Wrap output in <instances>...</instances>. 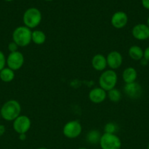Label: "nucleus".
I'll use <instances>...</instances> for the list:
<instances>
[{
  "label": "nucleus",
  "mask_w": 149,
  "mask_h": 149,
  "mask_svg": "<svg viewBox=\"0 0 149 149\" xmlns=\"http://www.w3.org/2000/svg\"><path fill=\"white\" fill-rule=\"evenodd\" d=\"M21 106L15 100H10L4 103L0 110L1 116L6 121H14L20 115Z\"/></svg>",
  "instance_id": "f257e3e1"
},
{
  "label": "nucleus",
  "mask_w": 149,
  "mask_h": 149,
  "mask_svg": "<svg viewBox=\"0 0 149 149\" xmlns=\"http://www.w3.org/2000/svg\"><path fill=\"white\" fill-rule=\"evenodd\" d=\"M32 31L26 26H18L16 28L13 33V40L18 47L28 46L32 42Z\"/></svg>",
  "instance_id": "f03ea898"
},
{
  "label": "nucleus",
  "mask_w": 149,
  "mask_h": 149,
  "mask_svg": "<svg viewBox=\"0 0 149 149\" xmlns=\"http://www.w3.org/2000/svg\"><path fill=\"white\" fill-rule=\"evenodd\" d=\"M42 20V13L36 7H30L24 12L23 21L25 26L29 29H34L39 26Z\"/></svg>",
  "instance_id": "7ed1b4c3"
},
{
  "label": "nucleus",
  "mask_w": 149,
  "mask_h": 149,
  "mask_svg": "<svg viewBox=\"0 0 149 149\" xmlns=\"http://www.w3.org/2000/svg\"><path fill=\"white\" fill-rule=\"evenodd\" d=\"M118 81V76L114 70H106L99 77V87L106 92L115 88Z\"/></svg>",
  "instance_id": "20e7f679"
},
{
  "label": "nucleus",
  "mask_w": 149,
  "mask_h": 149,
  "mask_svg": "<svg viewBox=\"0 0 149 149\" xmlns=\"http://www.w3.org/2000/svg\"><path fill=\"white\" fill-rule=\"evenodd\" d=\"M102 149H120L121 148V141L115 134L104 133L99 141Z\"/></svg>",
  "instance_id": "39448f33"
},
{
  "label": "nucleus",
  "mask_w": 149,
  "mask_h": 149,
  "mask_svg": "<svg viewBox=\"0 0 149 149\" xmlns=\"http://www.w3.org/2000/svg\"><path fill=\"white\" fill-rule=\"evenodd\" d=\"M82 132V125L77 120L70 121L63 127V134L69 139L77 138Z\"/></svg>",
  "instance_id": "423d86ee"
},
{
  "label": "nucleus",
  "mask_w": 149,
  "mask_h": 149,
  "mask_svg": "<svg viewBox=\"0 0 149 149\" xmlns=\"http://www.w3.org/2000/svg\"><path fill=\"white\" fill-rule=\"evenodd\" d=\"M6 63L9 68L13 71H18L23 66L24 63V56L19 51L10 52L6 60Z\"/></svg>",
  "instance_id": "0eeeda50"
},
{
  "label": "nucleus",
  "mask_w": 149,
  "mask_h": 149,
  "mask_svg": "<svg viewBox=\"0 0 149 149\" xmlns=\"http://www.w3.org/2000/svg\"><path fill=\"white\" fill-rule=\"evenodd\" d=\"M32 125L30 119L26 115H20L13 121V127L17 133L26 134L29 130Z\"/></svg>",
  "instance_id": "6e6552de"
},
{
  "label": "nucleus",
  "mask_w": 149,
  "mask_h": 149,
  "mask_svg": "<svg viewBox=\"0 0 149 149\" xmlns=\"http://www.w3.org/2000/svg\"><path fill=\"white\" fill-rule=\"evenodd\" d=\"M131 34L134 39L140 41H144L149 38V28L144 23L135 25L131 30Z\"/></svg>",
  "instance_id": "1a4fd4ad"
},
{
  "label": "nucleus",
  "mask_w": 149,
  "mask_h": 149,
  "mask_svg": "<svg viewBox=\"0 0 149 149\" xmlns=\"http://www.w3.org/2000/svg\"><path fill=\"white\" fill-rule=\"evenodd\" d=\"M124 92L129 98L137 99L141 96L143 88L140 84L134 81L129 84H126L124 87Z\"/></svg>",
  "instance_id": "9d476101"
},
{
  "label": "nucleus",
  "mask_w": 149,
  "mask_h": 149,
  "mask_svg": "<svg viewBox=\"0 0 149 149\" xmlns=\"http://www.w3.org/2000/svg\"><path fill=\"white\" fill-rule=\"evenodd\" d=\"M128 23V16L123 11L115 12L111 17V24L115 29H121L127 26Z\"/></svg>",
  "instance_id": "9b49d317"
},
{
  "label": "nucleus",
  "mask_w": 149,
  "mask_h": 149,
  "mask_svg": "<svg viewBox=\"0 0 149 149\" xmlns=\"http://www.w3.org/2000/svg\"><path fill=\"white\" fill-rule=\"evenodd\" d=\"M107 64L111 70H115L120 68L122 65V55L118 51H112L106 57Z\"/></svg>",
  "instance_id": "f8f14e48"
},
{
  "label": "nucleus",
  "mask_w": 149,
  "mask_h": 149,
  "mask_svg": "<svg viewBox=\"0 0 149 149\" xmlns=\"http://www.w3.org/2000/svg\"><path fill=\"white\" fill-rule=\"evenodd\" d=\"M89 100L93 103L99 104L102 103L107 97V92L103 89L99 87L93 88L89 92Z\"/></svg>",
  "instance_id": "ddd939ff"
},
{
  "label": "nucleus",
  "mask_w": 149,
  "mask_h": 149,
  "mask_svg": "<svg viewBox=\"0 0 149 149\" xmlns=\"http://www.w3.org/2000/svg\"><path fill=\"white\" fill-rule=\"evenodd\" d=\"M92 67L97 71H102L108 66L106 57L102 54H96L92 58Z\"/></svg>",
  "instance_id": "4468645a"
},
{
  "label": "nucleus",
  "mask_w": 149,
  "mask_h": 149,
  "mask_svg": "<svg viewBox=\"0 0 149 149\" xmlns=\"http://www.w3.org/2000/svg\"><path fill=\"white\" fill-rule=\"evenodd\" d=\"M122 78L125 84L134 82L137 78V72L133 67H128L123 71Z\"/></svg>",
  "instance_id": "2eb2a0df"
},
{
  "label": "nucleus",
  "mask_w": 149,
  "mask_h": 149,
  "mask_svg": "<svg viewBox=\"0 0 149 149\" xmlns=\"http://www.w3.org/2000/svg\"><path fill=\"white\" fill-rule=\"evenodd\" d=\"M129 55L134 61H140L144 56V50L137 45H133L129 49Z\"/></svg>",
  "instance_id": "dca6fc26"
},
{
  "label": "nucleus",
  "mask_w": 149,
  "mask_h": 149,
  "mask_svg": "<svg viewBox=\"0 0 149 149\" xmlns=\"http://www.w3.org/2000/svg\"><path fill=\"white\" fill-rule=\"evenodd\" d=\"M46 40V35L42 31L34 30L32 33V42L36 45H41L44 44Z\"/></svg>",
  "instance_id": "f3484780"
},
{
  "label": "nucleus",
  "mask_w": 149,
  "mask_h": 149,
  "mask_svg": "<svg viewBox=\"0 0 149 149\" xmlns=\"http://www.w3.org/2000/svg\"><path fill=\"white\" fill-rule=\"evenodd\" d=\"M15 78L14 71L7 68H4L0 71V79L4 82H10L13 81Z\"/></svg>",
  "instance_id": "a211bd4d"
},
{
  "label": "nucleus",
  "mask_w": 149,
  "mask_h": 149,
  "mask_svg": "<svg viewBox=\"0 0 149 149\" xmlns=\"http://www.w3.org/2000/svg\"><path fill=\"white\" fill-rule=\"evenodd\" d=\"M101 134L100 132L96 130H92L89 131L88 134L86 135V141L91 144L93 145H96V144L99 143L101 138Z\"/></svg>",
  "instance_id": "6ab92c4d"
},
{
  "label": "nucleus",
  "mask_w": 149,
  "mask_h": 149,
  "mask_svg": "<svg viewBox=\"0 0 149 149\" xmlns=\"http://www.w3.org/2000/svg\"><path fill=\"white\" fill-rule=\"evenodd\" d=\"M107 97H108L110 101L113 102V103H117L121 100V93L118 89L113 88L107 93Z\"/></svg>",
  "instance_id": "aec40b11"
},
{
  "label": "nucleus",
  "mask_w": 149,
  "mask_h": 149,
  "mask_svg": "<svg viewBox=\"0 0 149 149\" xmlns=\"http://www.w3.org/2000/svg\"><path fill=\"white\" fill-rule=\"evenodd\" d=\"M104 130H105V133L115 134V132L118 130V126L114 122H108L105 125Z\"/></svg>",
  "instance_id": "412c9836"
},
{
  "label": "nucleus",
  "mask_w": 149,
  "mask_h": 149,
  "mask_svg": "<svg viewBox=\"0 0 149 149\" xmlns=\"http://www.w3.org/2000/svg\"><path fill=\"white\" fill-rule=\"evenodd\" d=\"M6 58L4 56V54L0 50V71L5 68V64H6Z\"/></svg>",
  "instance_id": "4be33fe9"
},
{
  "label": "nucleus",
  "mask_w": 149,
  "mask_h": 149,
  "mask_svg": "<svg viewBox=\"0 0 149 149\" xmlns=\"http://www.w3.org/2000/svg\"><path fill=\"white\" fill-rule=\"evenodd\" d=\"M18 48V46L17 44L15 43L13 41L12 42H10L8 45V50L10 51V52H17Z\"/></svg>",
  "instance_id": "5701e85b"
},
{
  "label": "nucleus",
  "mask_w": 149,
  "mask_h": 149,
  "mask_svg": "<svg viewBox=\"0 0 149 149\" xmlns=\"http://www.w3.org/2000/svg\"><path fill=\"white\" fill-rule=\"evenodd\" d=\"M142 5L146 10H149V0H141Z\"/></svg>",
  "instance_id": "b1692460"
},
{
  "label": "nucleus",
  "mask_w": 149,
  "mask_h": 149,
  "mask_svg": "<svg viewBox=\"0 0 149 149\" xmlns=\"http://www.w3.org/2000/svg\"><path fill=\"white\" fill-rule=\"evenodd\" d=\"M143 58L149 62V47H146L145 49L144 50V56H143Z\"/></svg>",
  "instance_id": "393cba45"
},
{
  "label": "nucleus",
  "mask_w": 149,
  "mask_h": 149,
  "mask_svg": "<svg viewBox=\"0 0 149 149\" xmlns=\"http://www.w3.org/2000/svg\"><path fill=\"white\" fill-rule=\"evenodd\" d=\"M5 127L2 125H0V136H2L4 134V132H5Z\"/></svg>",
  "instance_id": "a878e982"
},
{
  "label": "nucleus",
  "mask_w": 149,
  "mask_h": 149,
  "mask_svg": "<svg viewBox=\"0 0 149 149\" xmlns=\"http://www.w3.org/2000/svg\"><path fill=\"white\" fill-rule=\"evenodd\" d=\"M140 63H141V65H146L148 63V61L147 60L145 59L144 58H143V59L140 60Z\"/></svg>",
  "instance_id": "bb28decb"
},
{
  "label": "nucleus",
  "mask_w": 149,
  "mask_h": 149,
  "mask_svg": "<svg viewBox=\"0 0 149 149\" xmlns=\"http://www.w3.org/2000/svg\"><path fill=\"white\" fill-rule=\"evenodd\" d=\"M26 138V134H20L19 135V139L20 141H25Z\"/></svg>",
  "instance_id": "cd10ccee"
},
{
  "label": "nucleus",
  "mask_w": 149,
  "mask_h": 149,
  "mask_svg": "<svg viewBox=\"0 0 149 149\" xmlns=\"http://www.w3.org/2000/svg\"><path fill=\"white\" fill-rule=\"evenodd\" d=\"M146 25H147L148 27L149 28V16H148V18H147V21H146Z\"/></svg>",
  "instance_id": "c85d7f7f"
},
{
  "label": "nucleus",
  "mask_w": 149,
  "mask_h": 149,
  "mask_svg": "<svg viewBox=\"0 0 149 149\" xmlns=\"http://www.w3.org/2000/svg\"><path fill=\"white\" fill-rule=\"evenodd\" d=\"M4 1H8V2H10V1H13V0H4Z\"/></svg>",
  "instance_id": "c756f323"
},
{
  "label": "nucleus",
  "mask_w": 149,
  "mask_h": 149,
  "mask_svg": "<svg viewBox=\"0 0 149 149\" xmlns=\"http://www.w3.org/2000/svg\"><path fill=\"white\" fill-rule=\"evenodd\" d=\"M37 149H48V148H43V147H42V148H37Z\"/></svg>",
  "instance_id": "7c9ffc66"
},
{
  "label": "nucleus",
  "mask_w": 149,
  "mask_h": 149,
  "mask_svg": "<svg viewBox=\"0 0 149 149\" xmlns=\"http://www.w3.org/2000/svg\"><path fill=\"white\" fill-rule=\"evenodd\" d=\"M147 149H149V143H148V146H147Z\"/></svg>",
  "instance_id": "2f4dec72"
},
{
  "label": "nucleus",
  "mask_w": 149,
  "mask_h": 149,
  "mask_svg": "<svg viewBox=\"0 0 149 149\" xmlns=\"http://www.w3.org/2000/svg\"><path fill=\"white\" fill-rule=\"evenodd\" d=\"M77 149H87V148H77Z\"/></svg>",
  "instance_id": "473e14b6"
},
{
  "label": "nucleus",
  "mask_w": 149,
  "mask_h": 149,
  "mask_svg": "<svg viewBox=\"0 0 149 149\" xmlns=\"http://www.w3.org/2000/svg\"><path fill=\"white\" fill-rule=\"evenodd\" d=\"M45 1H53V0H45Z\"/></svg>",
  "instance_id": "72a5a7b5"
},
{
  "label": "nucleus",
  "mask_w": 149,
  "mask_h": 149,
  "mask_svg": "<svg viewBox=\"0 0 149 149\" xmlns=\"http://www.w3.org/2000/svg\"><path fill=\"white\" fill-rule=\"evenodd\" d=\"M0 117H1V114H0Z\"/></svg>",
  "instance_id": "f704fd0d"
},
{
  "label": "nucleus",
  "mask_w": 149,
  "mask_h": 149,
  "mask_svg": "<svg viewBox=\"0 0 149 149\" xmlns=\"http://www.w3.org/2000/svg\"><path fill=\"white\" fill-rule=\"evenodd\" d=\"M148 42H149V38H148Z\"/></svg>",
  "instance_id": "c9c22d12"
}]
</instances>
